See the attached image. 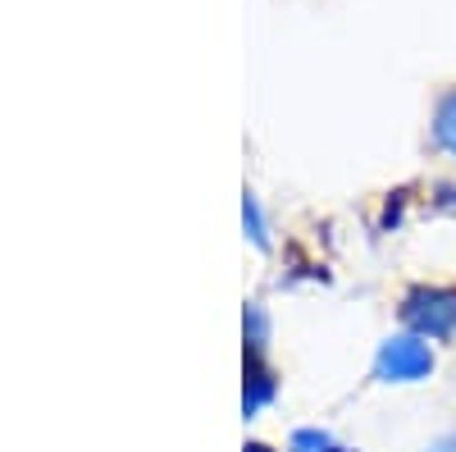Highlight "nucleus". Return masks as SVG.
Returning <instances> with one entry per match:
<instances>
[{"instance_id": "obj_1", "label": "nucleus", "mask_w": 456, "mask_h": 452, "mask_svg": "<svg viewBox=\"0 0 456 452\" xmlns=\"http://www.w3.org/2000/svg\"><path fill=\"white\" fill-rule=\"evenodd\" d=\"M434 374V352L420 333H393L374 352V380L384 384H420Z\"/></svg>"}, {"instance_id": "obj_2", "label": "nucleus", "mask_w": 456, "mask_h": 452, "mask_svg": "<svg viewBox=\"0 0 456 452\" xmlns=\"http://www.w3.org/2000/svg\"><path fill=\"white\" fill-rule=\"evenodd\" d=\"M411 333L420 338H452L456 333V288H415L402 307Z\"/></svg>"}, {"instance_id": "obj_3", "label": "nucleus", "mask_w": 456, "mask_h": 452, "mask_svg": "<svg viewBox=\"0 0 456 452\" xmlns=\"http://www.w3.org/2000/svg\"><path fill=\"white\" fill-rule=\"evenodd\" d=\"M270 398H274V380L260 370V357H251V366H247V393H242V411H247V416H256V411H260L265 402H270Z\"/></svg>"}, {"instance_id": "obj_4", "label": "nucleus", "mask_w": 456, "mask_h": 452, "mask_svg": "<svg viewBox=\"0 0 456 452\" xmlns=\"http://www.w3.org/2000/svg\"><path fill=\"white\" fill-rule=\"evenodd\" d=\"M434 142L447 151V156L456 160V92L452 96H443V105H438V115H434Z\"/></svg>"}, {"instance_id": "obj_5", "label": "nucleus", "mask_w": 456, "mask_h": 452, "mask_svg": "<svg viewBox=\"0 0 456 452\" xmlns=\"http://www.w3.org/2000/svg\"><path fill=\"white\" fill-rule=\"evenodd\" d=\"M292 452H347L329 430H297L292 434Z\"/></svg>"}, {"instance_id": "obj_6", "label": "nucleus", "mask_w": 456, "mask_h": 452, "mask_svg": "<svg viewBox=\"0 0 456 452\" xmlns=\"http://www.w3.org/2000/svg\"><path fill=\"white\" fill-rule=\"evenodd\" d=\"M242 219H247V234H251V242H256V247H270V238H265V219H260V206H256V197H247V206H242Z\"/></svg>"}, {"instance_id": "obj_7", "label": "nucleus", "mask_w": 456, "mask_h": 452, "mask_svg": "<svg viewBox=\"0 0 456 452\" xmlns=\"http://www.w3.org/2000/svg\"><path fill=\"white\" fill-rule=\"evenodd\" d=\"M429 452H456V434H447V439H438Z\"/></svg>"}, {"instance_id": "obj_8", "label": "nucleus", "mask_w": 456, "mask_h": 452, "mask_svg": "<svg viewBox=\"0 0 456 452\" xmlns=\"http://www.w3.org/2000/svg\"><path fill=\"white\" fill-rule=\"evenodd\" d=\"M247 452H270V448H265V443H251V448H247Z\"/></svg>"}]
</instances>
